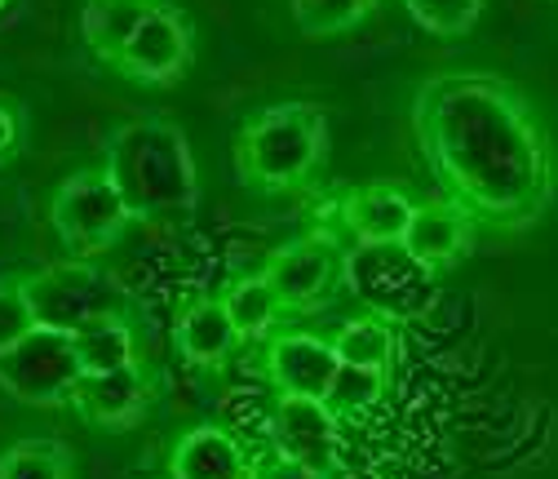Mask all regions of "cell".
<instances>
[{"label": "cell", "instance_id": "cell-1", "mask_svg": "<svg viewBox=\"0 0 558 479\" xmlns=\"http://www.w3.org/2000/svg\"><path fill=\"white\" fill-rule=\"evenodd\" d=\"M412 139L448 200L478 227L527 231L558 191L549 129L523 85L497 72H435L412 89Z\"/></svg>", "mask_w": 558, "mask_h": 479}, {"label": "cell", "instance_id": "cell-2", "mask_svg": "<svg viewBox=\"0 0 558 479\" xmlns=\"http://www.w3.org/2000/svg\"><path fill=\"white\" fill-rule=\"evenodd\" d=\"M102 169L124 195L133 223L182 218L199 204V165L191 139L182 133V124L156 111L129 116L111 133Z\"/></svg>", "mask_w": 558, "mask_h": 479}, {"label": "cell", "instance_id": "cell-3", "mask_svg": "<svg viewBox=\"0 0 558 479\" xmlns=\"http://www.w3.org/2000/svg\"><path fill=\"white\" fill-rule=\"evenodd\" d=\"M328 156V116L319 103H270L235 133V173L253 191H293Z\"/></svg>", "mask_w": 558, "mask_h": 479}, {"label": "cell", "instance_id": "cell-4", "mask_svg": "<svg viewBox=\"0 0 558 479\" xmlns=\"http://www.w3.org/2000/svg\"><path fill=\"white\" fill-rule=\"evenodd\" d=\"M23 285H27V302H32L36 324L53 328V333H76L94 320L129 311V294L94 258L49 262V266L32 271V276H23Z\"/></svg>", "mask_w": 558, "mask_h": 479}, {"label": "cell", "instance_id": "cell-5", "mask_svg": "<svg viewBox=\"0 0 558 479\" xmlns=\"http://www.w3.org/2000/svg\"><path fill=\"white\" fill-rule=\"evenodd\" d=\"M49 227L62 240L66 258H98L133 227L124 195L116 191L102 165H85L66 173L49 195Z\"/></svg>", "mask_w": 558, "mask_h": 479}, {"label": "cell", "instance_id": "cell-6", "mask_svg": "<svg viewBox=\"0 0 558 479\" xmlns=\"http://www.w3.org/2000/svg\"><path fill=\"white\" fill-rule=\"evenodd\" d=\"M341 280L351 285V294L373 315H386L390 324H408L430 311L439 271L408 258L399 244H355L345 249Z\"/></svg>", "mask_w": 558, "mask_h": 479}, {"label": "cell", "instance_id": "cell-7", "mask_svg": "<svg viewBox=\"0 0 558 479\" xmlns=\"http://www.w3.org/2000/svg\"><path fill=\"white\" fill-rule=\"evenodd\" d=\"M191 62H195V27L173 0H156L151 14L133 27V36L111 58V67L124 81L151 89L178 85L191 72Z\"/></svg>", "mask_w": 558, "mask_h": 479}, {"label": "cell", "instance_id": "cell-8", "mask_svg": "<svg viewBox=\"0 0 558 479\" xmlns=\"http://www.w3.org/2000/svg\"><path fill=\"white\" fill-rule=\"evenodd\" d=\"M81 382V364L72 351V333L32 328L10 351H0V391L32 408H66L72 386Z\"/></svg>", "mask_w": 558, "mask_h": 479}, {"label": "cell", "instance_id": "cell-9", "mask_svg": "<svg viewBox=\"0 0 558 479\" xmlns=\"http://www.w3.org/2000/svg\"><path fill=\"white\" fill-rule=\"evenodd\" d=\"M341 262H345V249L328 231H311L279 244L262 262V276L275 289V298L284 302V311H311L341 285Z\"/></svg>", "mask_w": 558, "mask_h": 479}, {"label": "cell", "instance_id": "cell-10", "mask_svg": "<svg viewBox=\"0 0 558 479\" xmlns=\"http://www.w3.org/2000/svg\"><path fill=\"white\" fill-rule=\"evenodd\" d=\"M151 399H156V382L147 378L143 364H129L111 373H81L66 408L94 431H133L151 414Z\"/></svg>", "mask_w": 558, "mask_h": 479}, {"label": "cell", "instance_id": "cell-11", "mask_svg": "<svg viewBox=\"0 0 558 479\" xmlns=\"http://www.w3.org/2000/svg\"><path fill=\"white\" fill-rule=\"evenodd\" d=\"M270 453L332 470L341 453V418L315 395H279L270 414Z\"/></svg>", "mask_w": 558, "mask_h": 479}, {"label": "cell", "instance_id": "cell-12", "mask_svg": "<svg viewBox=\"0 0 558 479\" xmlns=\"http://www.w3.org/2000/svg\"><path fill=\"white\" fill-rule=\"evenodd\" d=\"M266 382L279 395H315L324 399L341 360L332 356V342L306 328H284V333H270L266 337V356H262Z\"/></svg>", "mask_w": 558, "mask_h": 479}, {"label": "cell", "instance_id": "cell-13", "mask_svg": "<svg viewBox=\"0 0 558 479\" xmlns=\"http://www.w3.org/2000/svg\"><path fill=\"white\" fill-rule=\"evenodd\" d=\"M474 240H478L474 214L461 209L457 200L439 195V200H422L412 209V218L399 236V249L430 271H448L452 262H461L474 249Z\"/></svg>", "mask_w": 558, "mask_h": 479}, {"label": "cell", "instance_id": "cell-14", "mask_svg": "<svg viewBox=\"0 0 558 479\" xmlns=\"http://www.w3.org/2000/svg\"><path fill=\"white\" fill-rule=\"evenodd\" d=\"M169 479H253V457L235 431L199 422L173 440Z\"/></svg>", "mask_w": 558, "mask_h": 479}, {"label": "cell", "instance_id": "cell-15", "mask_svg": "<svg viewBox=\"0 0 558 479\" xmlns=\"http://www.w3.org/2000/svg\"><path fill=\"white\" fill-rule=\"evenodd\" d=\"M416 200L395 182H368L345 191L337 204V218L355 244H399Z\"/></svg>", "mask_w": 558, "mask_h": 479}, {"label": "cell", "instance_id": "cell-16", "mask_svg": "<svg viewBox=\"0 0 558 479\" xmlns=\"http://www.w3.org/2000/svg\"><path fill=\"white\" fill-rule=\"evenodd\" d=\"M173 347L191 369H222L231 360V351L240 347L222 298H214V294L191 298L173 320Z\"/></svg>", "mask_w": 558, "mask_h": 479}, {"label": "cell", "instance_id": "cell-17", "mask_svg": "<svg viewBox=\"0 0 558 479\" xmlns=\"http://www.w3.org/2000/svg\"><path fill=\"white\" fill-rule=\"evenodd\" d=\"M332 342V356L341 364H355V369H373V373H386L395 369V356H399V333L386 315H373V311H360L351 320H341L337 333L328 337Z\"/></svg>", "mask_w": 558, "mask_h": 479}, {"label": "cell", "instance_id": "cell-18", "mask_svg": "<svg viewBox=\"0 0 558 479\" xmlns=\"http://www.w3.org/2000/svg\"><path fill=\"white\" fill-rule=\"evenodd\" d=\"M156 0H85L81 5V40L85 49L111 67L120 45L133 36V27L151 14Z\"/></svg>", "mask_w": 558, "mask_h": 479}, {"label": "cell", "instance_id": "cell-19", "mask_svg": "<svg viewBox=\"0 0 558 479\" xmlns=\"http://www.w3.org/2000/svg\"><path fill=\"white\" fill-rule=\"evenodd\" d=\"M72 351H76L81 373H111V369L143 364L137 360V333H133L129 315H107V320H94V324L76 328Z\"/></svg>", "mask_w": 558, "mask_h": 479}, {"label": "cell", "instance_id": "cell-20", "mask_svg": "<svg viewBox=\"0 0 558 479\" xmlns=\"http://www.w3.org/2000/svg\"><path fill=\"white\" fill-rule=\"evenodd\" d=\"M222 307H227L240 342H266L275 333V324L284 320V302L275 298V289L266 285L262 271H253V276H240L222 294Z\"/></svg>", "mask_w": 558, "mask_h": 479}, {"label": "cell", "instance_id": "cell-21", "mask_svg": "<svg viewBox=\"0 0 558 479\" xmlns=\"http://www.w3.org/2000/svg\"><path fill=\"white\" fill-rule=\"evenodd\" d=\"M0 479H76V457L53 435H32L0 453Z\"/></svg>", "mask_w": 558, "mask_h": 479}, {"label": "cell", "instance_id": "cell-22", "mask_svg": "<svg viewBox=\"0 0 558 479\" xmlns=\"http://www.w3.org/2000/svg\"><path fill=\"white\" fill-rule=\"evenodd\" d=\"M377 5H381V0H289L298 32L311 36V40H324V36L360 27Z\"/></svg>", "mask_w": 558, "mask_h": 479}, {"label": "cell", "instance_id": "cell-23", "mask_svg": "<svg viewBox=\"0 0 558 479\" xmlns=\"http://www.w3.org/2000/svg\"><path fill=\"white\" fill-rule=\"evenodd\" d=\"M386 386H390V378H386V373L341 364V369H337V378H332V386H328V395H324V404L332 408L337 418H364L368 408H377V404H381Z\"/></svg>", "mask_w": 558, "mask_h": 479}, {"label": "cell", "instance_id": "cell-24", "mask_svg": "<svg viewBox=\"0 0 558 479\" xmlns=\"http://www.w3.org/2000/svg\"><path fill=\"white\" fill-rule=\"evenodd\" d=\"M403 10L430 36H465L483 14V0H403Z\"/></svg>", "mask_w": 558, "mask_h": 479}, {"label": "cell", "instance_id": "cell-25", "mask_svg": "<svg viewBox=\"0 0 558 479\" xmlns=\"http://www.w3.org/2000/svg\"><path fill=\"white\" fill-rule=\"evenodd\" d=\"M32 328H36V315H32L23 276H0V351H10Z\"/></svg>", "mask_w": 558, "mask_h": 479}, {"label": "cell", "instance_id": "cell-26", "mask_svg": "<svg viewBox=\"0 0 558 479\" xmlns=\"http://www.w3.org/2000/svg\"><path fill=\"white\" fill-rule=\"evenodd\" d=\"M253 479H332V470H319V466L270 453L266 462H253Z\"/></svg>", "mask_w": 558, "mask_h": 479}, {"label": "cell", "instance_id": "cell-27", "mask_svg": "<svg viewBox=\"0 0 558 479\" xmlns=\"http://www.w3.org/2000/svg\"><path fill=\"white\" fill-rule=\"evenodd\" d=\"M19 143H23V116H19V107L0 103V160L14 156Z\"/></svg>", "mask_w": 558, "mask_h": 479}, {"label": "cell", "instance_id": "cell-28", "mask_svg": "<svg viewBox=\"0 0 558 479\" xmlns=\"http://www.w3.org/2000/svg\"><path fill=\"white\" fill-rule=\"evenodd\" d=\"M10 5H14V0H0V14H5V10H10Z\"/></svg>", "mask_w": 558, "mask_h": 479}]
</instances>
